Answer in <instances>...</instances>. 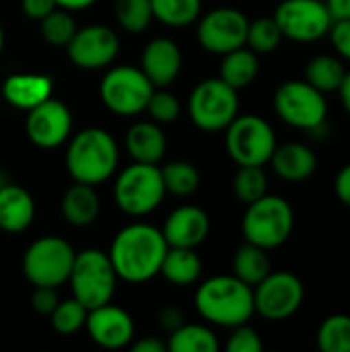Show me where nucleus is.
Returning a JSON list of instances; mask_svg holds the SVG:
<instances>
[{
    "label": "nucleus",
    "instance_id": "nucleus-1",
    "mask_svg": "<svg viewBox=\"0 0 350 352\" xmlns=\"http://www.w3.org/2000/svg\"><path fill=\"white\" fill-rule=\"evenodd\" d=\"M167 248L169 245L159 229L134 223L116 235L107 256L118 278L126 283H146L159 274Z\"/></svg>",
    "mask_w": 350,
    "mask_h": 352
},
{
    "label": "nucleus",
    "instance_id": "nucleus-2",
    "mask_svg": "<svg viewBox=\"0 0 350 352\" xmlns=\"http://www.w3.org/2000/svg\"><path fill=\"white\" fill-rule=\"evenodd\" d=\"M198 314L221 328L248 324L256 314L254 289L237 276H212L204 280L194 297Z\"/></svg>",
    "mask_w": 350,
    "mask_h": 352
},
{
    "label": "nucleus",
    "instance_id": "nucleus-3",
    "mask_svg": "<svg viewBox=\"0 0 350 352\" xmlns=\"http://www.w3.org/2000/svg\"><path fill=\"white\" fill-rule=\"evenodd\" d=\"M66 167L74 182L99 186L107 182L118 167V144L109 132L87 128L70 140Z\"/></svg>",
    "mask_w": 350,
    "mask_h": 352
},
{
    "label": "nucleus",
    "instance_id": "nucleus-4",
    "mask_svg": "<svg viewBox=\"0 0 350 352\" xmlns=\"http://www.w3.org/2000/svg\"><path fill=\"white\" fill-rule=\"evenodd\" d=\"M295 229V212L283 196L264 194L248 204L241 221V231L248 243L264 248L266 252L281 248L289 241Z\"/></svg>",
    "mask_w": 350,
    "mask_h": 352
},
{
    "label": "nucleus",
    "instance_id": "nucleus-5",
    "mask_svg": "<svg viewBox=\"0 0 350 352\" xmlns=\"http://www.w3.org/2000/svg\"><path fill=\"white\" fill-rule=\"evenodd\" d=\"M118 274L107 254L101 250H83L74 256L68 276L72 295L87 309H95L111 301Z\"/></svg>",
    "mask_w": 350,
    "mask_h": 352
},
{
    "label": "nucleus",
    "instance_id": "nucleus-6",
    "mask_svg": "<svg viewBox=\"0 0 350 352\" xmlns=\"http://www.w3.org/2000/svg\"><path fill=\"white\" fill-rule=\"evenodd\" d=\"M274 111L287 126L314 132L328 120V99L305 78L287 80L274 93Z\"/></svg>",
    "mask_w": 350,
    "mask_h": 352
},
{
    "label": "nucleus",
    "instance_id": "nucleus-7",
    "mask_svg": "<svg viewBox=\"0 0 350 352\" xmlns=\"http://www.w3.org/2000/svg\"><path fill=\"white\" fill-rule=\"evenodd\" d=\"M161 169L155 163H132L116 182L113 196L118 206L130 217H144L153 212L165 198Z\"/></svg>",
    "mask_w": 350,
    "mask_h": 352
},
{
    "label": "nucleus",
    "instance_id": "nucleus-8",
    "mask_svg": "<svg viewBox=\"0 0 350 352\" xmlns=\"http://www.w3.org/2000/svg\"><path fill=\"white\" fill-rule=\"evenodd\" d=\"M188 111L196 128L204 132H221L239 113L237 89L229 87L223 78H206L194 87Z\"/></svg>",
    "mask_w": 350,
    "mask_h": 352
},
{
    "label": "nucleus",
    "instance_id": "nucleus-9",
    "mask_svg": "<svg viewBox=\"0 0 350 352\" xmlns=\"http://www.w3.org/2000/svg\"><path fill=\"white\" fill-rule=\"evenodd\" d=\"M225 146L229 157L241 165H258L264 167L274 148H276V134L274 128L260 116H235V120L225 128Z\"/></svg>",
    "mask_w": 350,
    "mask_h": 352
},
{
    "label": "nucleus",
    "instance_id": "nucleus-10",
    "mask_svg": "<svg viewBox=\"0 0 350 352\" xmlns=\"http://www.w3.org/2000/svg\"><path fill=\"white\" fill-rule=\"evenodd\" d=\"M76 252L62 237H39L23 256V272L33 287H60L68 283Z\"/></svg>",
    "mask_w": 350,
    "mask_h": 352
},
{
    "label": "nucleus",
    "instance_id": "nucleus-11",
    "mask_svg": "<svg viewBox=\"0 0 350 352\" xmlns=\"http://www.w3.org/2000/svg\"><path fill=\"white\" fill-rule=\"evenodd\" d=\"M274 21L285 39L295 43H316L324 39L334 23L326 0H281Z\"/></svg>",
    "mask_w": 350,
    "mask_h": 352
},
{
    "label": "nucleus",
    "instance_id": "nucleus-12",
    "mask_svg": "<svg viewBox=\"0 0 350 352\" xmlns=\"http://www.w3.org/2000/svg\"><path fill=\"white\" fill-rule=\"evenodd\" d=\"M155 87L140 68L118 66L111 68L101 80V101L118 116H136L146 109Z\"/></svg>",
    "mask_w": 350,
    "mask_h": 352
},
{
    "label": "nucleus",
    "instance_id": "nucleus-13",
    "mask_svg": "<svg viewBox=\"0 0 350 352\" xmlns=\"http://www.w3.org/2000/svg\"><path fill=\"white\" fill-rule=\"evenodd\" d=\"M305 301V287L293 272H270L254 287V309L264 320L283 322L293 318Z\"/></svg>",
    "mask_w": 350,
    "mask_h": 352
},
{
    "label": "nucleus",
    "instance_id": "nucleus-14",
    "mask_svg": "<svg viewBox=\"0 0 350 352\" xmlns=\"http://www.w3.org/2000/svg\"><path fill=\"white\" fill-rule=\"evenodd\" d=\"M250 21L237 8H215L204 14L198 23V41L206 52L225 56L245 45Z\"/></svg>",
    "mask_w": 350,
    "mask_h": 352
},
{
    "label": "nucleus",
    "instance_id": "nucleus-15",
    "mask_svg": "<svg viewBox=\"0 0 350 352\" xmlns=\"http://www.w3.org/2000/svg\"><path fill=\"white\" fill-rule=\"evenodd\" d=\"M72 130V113L58 99H45L27 111V138L39 148H56L66 142Z\"/></svg>",
    "mask_w": 350,
    "mask_h": 352
},
{
    "label": "nucleus",
    "instance_id": "nucleus-16",
    "mask_svg": "<svg viewBox=\"0 0 350 352\" xmlns=\"http://www.w3.org/2000/svg\"><path fill=\"white\" fill-rule=\"evenodd\" d=\"M66 47L68 58L78 68L97 70L116 60L120 52V39L116 31L105 25H89L85 29H76Z\"/></svg>",
    "mask_w": 350,
    "mask_h": 352
},
{
    "label": "nucleus",
    "instance_id": "nucleus-17",
    "mask_svg": "<svg viewBox=\"0 0 350 352\" xmlns=\"http://www.w3.org/2000/svg\"><path fill=\"white\" fill-rule=\"evenodd\" d=\"M87 332L95 344L103 349H124L134 338V322L122 309L109 303L87 311Z\"/></svg>",
    "mask_w": 350,
    "mask_h": 352
},
{
    "label": "nucleus",
    "instance_id": "nucleus-18",
    "mask_svg": "<svg viewBox=\"0 0 350 352\" xmlns=\"http://www.w3.org/2000/svg\"><path fill=\"white\" fill-rule=\"evenodd\" d=\"M208 231H210V219L202 208L179 206L167 217L161 233L169 248L196 250L208 237Z\"/></svg>",
    "mask_w": 350,
    "mask_h": 352
},
{
    "label": "nucleus",
    "instance_id": "nucleus-19",
    "mask_svg": "<svg viewBox=\"0 0 350 352\" xmlns=\"http://www.w3.org/2000/svg\"><path fill=\"white\" fill-rule=\"evenodd\" d=\"M155 89L169 87L182 70V50L167 37H157L142 52V68Z\"/></svg>",
    "mask_w": 350,
    "mask_h": 352
},
{
    "label": "nucleus",
    "instance_id": "nucleus-20",
    "mask_svg": "<svg viewBox=\"0 0 350 352\" xmlns=\"http://www.w3.org/2000/svg\"><path fill=\"white\" fill-rule=\"evenodd\" d=\"M268 163L281 179L291 184L305 182L318 171V155L303 142H287L281 146L276 144Z\"/></svg>",
    "mask_w": 350,
    "mask_h": 352
},
{
    "label": "nucleus",
    "instance_id": "nucleus-21",
    "mask_svg": "<svg viewBox=\"0 0 350 352\" xmlns=\"http://www.w3.org/2000/svg\"><path fill=\"white\" fill-rule=\"evenodd\" d=\"M35 217L31 194L14 184L0 186V229L6 233H23Z\"/></svg>",
    "mask_w": 350,
    "mask_h": 352
},
{
    "label": "nucleus",
    "instance_id": "nucleus-22",
    "mask_svg": "<svg viewBox=\"0 0 350 352\" xmlns=\"http://www.w3.org/2000/svg\"><path fill=\"white\" fill-rule=\"evenodd\" d=\"M52 78L43 74H12L2 85V95L17 109H33L52 97Z\"/></svg>",
    "mask_w": 350,
    "mask_h": 352
},
{
    "label": "nucleus",
    "instance_id": "nucleus-23",
    "mask_svg": "<svg viewBox=\"0 0 350 352\" xmlns=\"http://www.w3.org/2000/svg\"><path fill=\"white\" fill-rule=\"evenodd\" d=\"M167 140L157 122H138L126 132V151L136 163H159L165 155Z\"/></svg>",
    "mask_w": 350,
    "mask_h": 352
},
{
    "label": "nucleus",
    "instance_id": "nucleus-24",
    "mask_svg": "<svg viewBox=\"0 0 350 352\" xmlns=\"http://www.w3.org/2000/svg\"><path fill=\"white\" fill-rule=\"evenodd\" d=\"M60 208H62V217L72 227H89L97 221L101 204L93 186L76 182L64 192Z\"/></svg>",
    "mask_w": 350,
    "mask_h": 352
},
{
    "label": "nucleus",
    "instance_id": "nucleus-25",
    "mask_svg": "<svg viewBox=\"0 0 350 352\" xmlns=\"http://www.w3.org/2000/svg\"><path fill=\"white\" fill-rule=\"evenodd\" d=\"M202 262L192 248H167L161 262L159 274H163L171 285L188 287L200 278Z\"/></svg>",
    "mask_w": 350,
    "mask_h": 352
},
{
    "label": "nucleus",
    "instance_id": "nucleus-26",
    "mask_svg": "<svg viewBox=\"0 0 350 352\" xmlns=\"http://www.w3.org/2000/svg\"><path fill=\"white\" fill-rule=\"evenodd\" d=\"M260 72V60L258 54L252 52L250 47L241 45L233 52H227L221 62V76L229 87L233 89H245L256 80Z\"/></svg>",
    "mask_w": 350,
    "mask_h": 352
},
{
    "label": "nucleus",
    "instance_id": "nucleus-27",
    "mask_svg": "<svg viewBox=\"0 0 350 352\" xmlns=\"http://www.w3.org/2000/svg\"><path fill=\"white\" fill-rule=\"evenodd\" d=\"M347 74L344 62L342 58L334 56V54H318L314 56L303 70V78L316 87L318 91H322L324 95L328 93H336L342 78Z\"/></svg>",
    "mask_w": 350,
    "mask_h": 352
},
{
    "label": "nucleus",
    "instance_id": "nucleus-28",
    "mask_svg": "<svg viewBox=\"0 0 350 352\" xmlns=\"http://www.w3.org/2000/svg\"><path fill=\"white\" fill-rule=\"evenodd\" d=\"M272 272L268 252L254 243H243L233 258V276L250 285L252 289Z\"/></svg>",
    "mask_w": 350,
    "mask_h": 352
},
{
    "label": "nucleus",
    "instance_id": "nucleus-29",
    "mask_svg": "<svg viewBox=\"0 0 350 352\" xmlns=\"http://www.w3.org/2000/svg\"><path fill=\"white\" fill-rule=\"evenodd\" d=\"M167 349L173 352H217L219 340L215 332L200 324H182L171 332Z\"/></svg>",
    "mask_w": 350,
    "mask_h": 352
},
{
    "label": "nucleus",
    "instance_id": "nucleus-30",
    "mask_svg": "<svg viewBox=\"0 0 350 352\" xmlns=\"http://www.w3.org/2000/svg\"><path fill=\"white\" fill-rule=\"evenodd\" d=\"M153 19L167 27H188L198 21L202 0H151Z\"/></svg>",
    "mask_w": 350,
    "mask_h": 352
},
{
    "label": "nucleus",
    "instance_id": "nucleus-31",
    "mask_svg": "<svg viewBox=\"0 0 350 352\" xmlns=\"http://www.w3.org/2000/svg\"><path fill=\"white\" fill-rule=\"evenodd\" d=\"M316 344L322 352H350V316H328L316 332Z\"/></svg>",
    "mask_w": 350,
    "mask_h": 352
},
{
    "label": "nucleus",
    "instance_id": "nucleus-32",
    "mask_svg": "<svg viewBox=\"0 0 350 352\" xmlns=\"http://www.w3.org/2000/svg\"><path fill=\"white\" fill-rule=\"evenodd\" d=\"M165 190L173 196H192L200 186V173L198 169L188 161H171L161 169Z\"/></svg>",
    "mask_w": 350,
    "mask_h": 352
},
{
    "label": "nucleus",
    "instance_id": "nucleus-33",
    "mask_svg": "<svg viewBox=\"0 0 350 352\" xmlns=\"http://www.w3.org/2000/svg\"><path fill=\"white\" fill-rule=\"evenodd\" d=\"M39 29H41V37L45 39V43L56 45V47H66L68 41L76 33V23L70 10L58 6L39 21Z\"/></svg>",
    "mask_w": 350,
    "mask_h": 352
},
{
    "label": "nucleus",
    "instance_id": "nucleus-34",
    "mask_svg": "<svg viewBox=\"0 0 350 352\" xmlns=\"http://www.w3.org/2000/svg\"><path fill=\"white\" fill-rule=\"evenodd\" d=\"M233 192L243 204H252L264 194H268L266 171L258 165H241L233 177Z\"/></svg>",
    "mask_w": 350,
    "mask_h": 352
},
{
    "label": "nucleus",
    "instance_id": "nucleus-35",
    "mask_svg": "<svg viewBox=\"0 0 350 352\" xmlns=\"http://www.w3.org/2000/svg\"><path fill=\"white\" fill-rule=\"evenodd\" d=\"M283 33L274 21V16H260L256 21H250L245 45L256 54H270L283 43Z\"/></svg>",
    "mask_w": 350,
    "mask_h": 352
},
{
    "label": "nucleus",
    "instance_id": "nucleus-36",
    "mask_svg": "<svg viewBox=\"0 0 350 352\" xmlns=\"http://www.w3.org/2000/svg\"><path fill=\"white\" fill-rule=\"evenodd\" d=\"M113 12L118 23L130 33L144 31L153 19L151 0H116Z\"/></svg>",
    "mask_w": 350,
    "mask_h": 352
},
{
    "label": "nucleus",
    "instance_id": "nucleus-37",
    "mask_svg": "<svg viewBox=\"0 0 350 352\" xmlns=\"http://www.w3.org/2000/svg\"><path fill=\"white\" fill-rule=\"evenodd\" d=\"M87 307L76 301L74 297L72 299H66V301H58V305L54 307V311L50 314L52 318V328L58 332V334H64V336H70L74 332H78L83 326H85V320H87Z\"/></svg>",
    "mask_w": 350,
    "mask_h": 352
},
{
    "label": "nucleus",
    "instance_id": "nucleus-38",
    "mask_svg": "<svg viewBox=\"0 0 350 352\" xmlns=\"http://www.w3.org/2000/svg\"><path fill=\"white\" fill-rule=\"evenodd\" d=\"M144 111H149L157 124H171L179 118L182 105L177 97L171 95L169 91H153Z\"/></svg>",
    "mask_w": 350,
    "mask_h": 352
},
{
    "label": "nucleus",
    "instance_id": "nucleus-39",
    "mask_svg": "<svg viewBox=\"0 0 350 352\" xmlns=\"http://www.w3.org/2000/svg\"><path fill=\"white\" fill-rule=\"evenodd\" d=\"M262 349L264 344L260 334L248 324L235 326L227 340V352H262Z\"/></svg>",
    "mask_w": 350,
    "mask_h": 352
},
{
    "label": "nucleus",
    "instance_id": "nucleus-40",
    "mask_svg": "<svg viewBox=\"0 0 350 352\" xmlns=\"http://www.w3.org/2000/svg\"><path fill=\"white\" fill-rule=\"evenodd\" d=\"M328 37L336 56L350 62V19H336L328 31Z\"/></svg>",
    "mask_w": 350,
    "mask_h": 352
},
{
    "label": "nucleus",
    "instance_id": "nucleus-41",
    "mask_svg": "<svg viewBox=\"0 0 350 352\" xmlns=\"http://www.w3.org/2000/svg\"><path fill=\"white\" fill-rule=\"evenodd\" d=\"M58 293L54 287H35L31 293V307L39 314V316H50L54 311V307L58 305Z\"/></svg>",
    "mask_w": 350,
    "mask_h": 352
},
{
    "label": "nucleus",
    "instance_id": "nucleus-42",
    "mask_svg": "<svg viewBox=\"0 0 350 352\" xmlns=\"http://www.w3.org/2000/svg\"><path fill=\"white\" fill-rule=\"evenodd\" d=\"M54 8H58L54 0H23V12L33 21H41Z\"/></svg>",
    "mask_w": 350,
    "mask_h": 352
},
{
    "label": "nucleus",
    "instance_id": "nucleus-43",
    "mask_svg": "<svg viewBox=\"0 0 350 352\" xmlns=\"http://www.w3.org/2000/svg\"><path fill=\"white\" fill-rule=\"evenodd\" d=\"M334 194L336 198L350 208V163H347L334 177Z\"/></svg>",
    "mask_w": 350,
    "mask_h": 352
},
{
    "label": "nucleus",
    "instance_id": "nucleus-44",
    "mask_svg": "<svg viewBox=\"0 0 350 352\" xmlns=\"http://www.w3.org/2000/svg\"><path fill=\"white\" fill-rule=\"evenodd\" d=\"M184 324V316L175 309V307H165L161 311V326L169 332L177 330L179 326Z\"/></svg>",
    "mask_w": 350,
    "mask_h": 352
},
{
    "label": "nucleus",
    "instance_id": "nucleus-45",
    "mask_svg": "<svg viewBox=\"0 0 350 352\" xmlns=\"http://www.w3.org/2000/svg\"><path fill=\"white\" fill-rule=\"evenodd\" d=\"M165 349H167V344H163L157 338H142V340L132 344V351L134 352H163Z\"/></svg>",
    "mask_w": 350,
    "mask_h": 352
},
{
    "label": "nucleus",
    "instance_id": "nucleus-46",
    "mask_svg": "<svg viewBox=\"0 0 350 352\" xmlns=\"http://www.w3.org/2000/svg\"><path fill=\"white\" fill-rule=\"evenodd\" d=\"M334 21L336 19H350V0H326Z\"/></svg>",
    "mask_w": 350,
    "mask_h": 352
},
{
    "label": "nucleus",
    "instance_id": "nucleus-47",
    "mask_svg": "<svg viewBox=\"0 0 350 352\" xmlns=\"http://www.w3.org/2000/svg\"><path fill=\"white\" fill-rule=\"evenodd\" d=\"M336 93H340L342 107H344V111L350 116V70H347V74H344V78H342V82H340V87H338Z\"/></svg>",
    "mask_w": 350,
    "mask_h": 352
},
{
    "label": "nucleus",
    "instance_id": "nucleus-48",
    "mask_svg": "<svg viewBox=\"0 0 350 352\" xmlns=\"http://www.w3.org/2000/svg\"><path fill=\"white\" fill-rule=\"evenodd\" d=\"M56 6L66 8V10H83L89 8L91 4H95V0H54Z\"/></svg>",
    "mask_w": 350,
    "mask_h": 352
},
{
    "label": "nucleus",
    "instance_id": "nucleus-49",
    "mask_svg": "<svg viewBox=\"0 0 350 352\" xmlns=\"http://www.w3.org/2000/svg\"><path fill=\"white\" fill-rule=\"evenodd\" d=\"M4 47V29H2V23H0V52Z\"/></svg>",
    "mask_w": 350,
    "mask_h": 352
}]
</instances>
